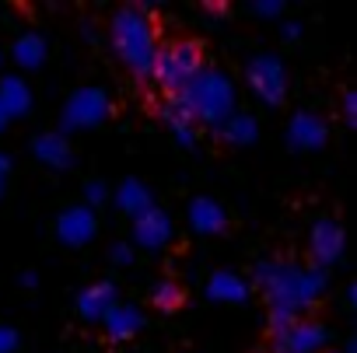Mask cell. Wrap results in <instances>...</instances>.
<instances>
[{"mask_svg": "<svg viewBox=\"0 0 357 353\" xmlns=\"http://www.w3.org/2000/svg\"><path fill=\"white\" fill-rule=\"evenodd\" d=\"M200 63V46L197 42H178V46H168L161 49L158 56V81L165 88H178V84H186L190 74L197 70Z\"/></svg>", "mask_w": 357, "mask_h": 353, "instance_id": "cell-1", "label": "cell"}]
</instances>
